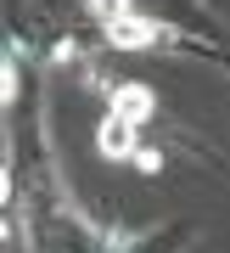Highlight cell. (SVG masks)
Here are the masks:
<instances>
[{
  "label": "cell",
  "mask_w": 230,
  "mask_h": 253,
  "mask_svg": "<svg viewBox=\"0 0 230 253\" xmlns=\"http://www.w3.org/2000/svg\"><path fill=\"white\" fill-rule=\"evenodd\" d=\"M107 40L124 45V51H146L152 40H157V28H152L146 17H118V23H107Z\"/></svg>",
  "instance_id": "6da1fadb"
},
{
  "label": "cell",
  "mask_w": 230,
  "mask_h": 253,
  "mask_svg": "<svg viewBox=\"0 0 230 253\" xmlns=\"http://www.w3.org/2000/svg\"><path fill=\"white\" fill-rule=\"evenodd\" d=\"M113 118H129V124L152 118V90L146 84H118L113 90Z\"/></svg>",
  "instance_id": "7a4b0ae2"
},
{
  "label": "cell",
  "mask_w": 230,
  "mask_h": 253,
  "mask_svg": "<svg viewBox=\"0 0 230 253\" xmlns=\"http://www.w3.org/2000/svg\"><path fill=\"white\" fill-rule=\"evenodd\" d=\"M96 146H101L107 158H135V124H129V118H107L101 135H96Z\"/></svg>",
  "instance_id": "3957f363"
},
{
  "label": "cell",
  "mask_w": 230,
  "mask_h": 253,
  "mask_svg": "<svg viewBox=\"0 0 230 253\" xmlns=\"http://www.w3.org/2000/svg\"><path fill=\"white\" fill-rule=\"evenodd\" d=\"M90 6L101 11L107 23H118V17H129V0H90Z\"/></svg>",
  "instance_id": "277c9868"
}]
</instances>
